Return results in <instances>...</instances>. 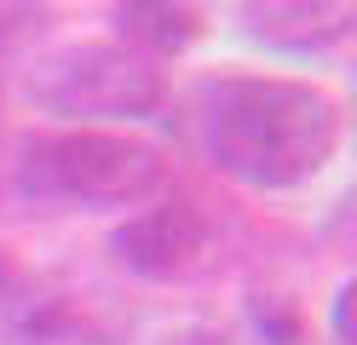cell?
<instances>
[{
	"instance_id": "obj_7",
	"label": "cell",
	"mask_w": 357,
	"mask_h": 345,
	"mask_svg": "<svg viewBox=\"0 0 357 345\" xmlns=\"http://www.w3.org/2000/svg\"><path fill=\"white\" fill-rule=\"evenodd\" d=\"M305 322L288 293H248V339L254 345H300Z\"/></svg>"
},
{
	"instance_id": "obj_6",
	"label": "cell",
	"mask_w": 357,
	"mask_h": 345,
	"mask_svg": "<svg viewBox=\"0 0 357 345\" xmlns=\"http://www.w3.org/2000/svg\"><path fill=\"white\" fill-rule=\"evenodd\" d=\"M109 23H116L121 46H132V52H144L155 63L185 52L202 35V12L185 6V0H127V6L109 12Z\"/></svg>"
},
{
	"instance_id": "obj_3",
	"label": "cell",
	"mask_w": 357,
	"mask_h": 345,
	"mask_svg": "<svg viewBox=\"0 0 357 345\" xmlns=\"http://www.w3.org/2000/svg\"><path fill=\"white\" fill-rule=\"evenodd\" d=\"M29 98L81 121H139L167 98L162 63L121 40H70L29 63Z\"/></svg>"
},
{
	"instance_id": "obj_5",
	"label": "cell",
	"mask_w": 357,
	"mask_h": 345,
	"mask_svg": "<svg viewBox=\"0 0 357 345\" xmlns=\"http://www.w3.org/2000/svg\"><path fill=\"white\" fill-rule=\"evenodd\" d=\"M351 23L357 12L346 0H254V6H242V35L254 46L294 52V58L340 46L351 35Z\"/></svg>"
},
{
	"instance_id": "obj_1",
	"label": "cell",
	"mask_w": 357,
	"mask_h": 345,
	"mask_svg": "<svg viewBox=\"0 0 357 345\" xmlns=\"http://www.w3.org/2000/svg\"><path fill=\"white\" fill-rule=\"evenodd\" d=\"M202 150L248 190H294L340 150V104L311 81L231 75L202 92Z\"/></svg>"
},
{
	"instance_id": "obj_2",
	"label": "cell",
	"mask_w": 357,
	"mask_h": 345,
	"mask_svg": "<svg viewBox=\"0 0 357 345\" xmlns=\"http://www.w3.org/2000/svg\"><path fill=\"white\" fill-rule=\"evenodd\" d=\"M162 184V150L132 132L75 127L52 138H24L17 190L24 201H81V207H127Z\"/></svg>"
},
{
	"instance_id": "obj_10",
	"label": "cell",
	"mask_w": 357,
	"mask_h": 345,
	"mask_svg": "<svg viewBox=\"0 0 357 345\" xmlns=\"http://www.w3.org/2000/svg\"><path fill=\"white\" fill-rule=\"evenodd\" d=\"M334 339L351 345V282H340V293H334Z\"/></svg>"
},
{
	"instance_id": "obj_8",
	"label": "cell",
	"mask_w": 357,
	"mask_h": 345,
	"mask_svg": "<svg viewBox=\"0 0 357 345\" xmlns=\"http://www.w3.org/2000/svg\"><path fill=\"white\" fill-rule=\"evenodd\" d=\"M47 29V12L40 6H0V46H24Z\"/></svg>"
},
{
	"instance_id": "obj_4",
	"label": "cell",
	"mask_w": 357,
	"mask_h": 345,
	"mask_svg": "<svg viewBox=\"0 0 357 345\" xmlns=\"http://www.w3.org/2000/svg\"><path fill=\"white\" fill-rule=\"evenodd\" d=\"M109 253L139 282H196L219 265V230L190 201H155L109 230Z\"/></svg>"
},
{
	"instance_id": "obj_9",
	"label": "cell",
	"mask_w": 357,
	"mask_h": 345,
	"mask_svg": "<svg viewBox=\"0 0 357 345\" xmlns=\"http://www.w3.org/2000/svg\"><path fill=\"white\" fill-rule=\"evenodd\" d=\"M155 345H236L225 328H208V322H185V328H167Z\"/></svg>"
}]
</instances>
